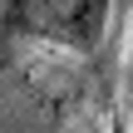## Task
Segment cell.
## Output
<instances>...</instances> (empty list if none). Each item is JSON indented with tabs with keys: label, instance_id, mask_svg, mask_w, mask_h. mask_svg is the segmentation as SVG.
I'll return each instance as SVG.
<instances>
[{
	"label": "cell",
	"instance_id": "obj_1",
	"mask_svg": "<svg viewBox=\"0 0 133 133\" xmlns=\"http://www.w3.org/2000/svg\"><path fill=\"white\" fill-rule=\"evenodd\" d=\"M109 0H10L5 25L15 35H39L69 49H94L104 39Z\"/></svg>",
	"mask_w": 133,
	"mask_h": 133
},
{
	"label": "cell",
	"instance_id": "obj_2",
	"mask_svg": "<svg viewBox=\"0 0 133 133\" xmlns=\"http://www.w3.org/2000/svg\"><path fill=\"white\" fill-rule=\"evenodd\" d=\"M109 133H128V128H123V118H118V114L109 118Z\"/></svg>",
	"mask_w": 133,
	"mask_h": 133
}]
</instances>
